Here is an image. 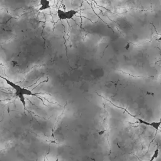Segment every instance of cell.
Wrapping results in <instances>:
<instances>
[{
    "label": "cell",
    "instance_id": "6da1fadb",
    "mask_svg": "<svg viewBox=\"0 0 161 161\" xmlns=\"http://www.w3.org/2000/svg\"><path fill=\"white\" fill-rule=\"evenodd\" d=\"M0 78L3 79L8 85L11 87L15 90V95H16V97L18 98L19 100L21 103V104H22L23 107H24V108H26V96H36V97H38L37 95L39 93H33V92L30 89L21 87V86L11 81L6 77L0 76Z\"/></svg>",
    "mask_w": 161,
    "mask_h": 161
},
{
    "label": "cell",
    "instance_id": "7a4b0ae2",
    "mask_svg": "<svg viewBox=\"0 0 161 161\" xmlns=\"http://www.w3.org/2000/svg\"><path fill=\"white\" fill-rule=\"evenodd\" d=\"M78 11L76 9H71L69 10H62L61 9H58L57 11V16L60 20H72L77 14Z\"/></svg>",
    "mask_w": 161,
    "mask_h": 161
},
{
    "label": "cell",
    "instance_id": "3957f363",
    "mask_svg": "<svg viewBox=\"0 0 161 161\" xmlns=\"http://www.w3.org/2000/svg\"><path fill=\"white\" fill-rule=\"evenodd\" d=\"M51 8V4L49 0H39V11L47 10Z\"/></svg>",
    "mask_w": 161,
    "mask_h": 161
},
{
    "label": "cell",
    "instance_id": "277c9868",
    "mask_svg": "<svg viewBox=\"0 0 161 161\" xmlns=\"http://www.w3.org/2000/svg\"><path fill=\"white\" fill-rule=\"evenodd\" d=\"M129 47H130V44H127V46L125 47V48H126V50H128V49H129Z\"/></svg>",
    "mask_w": 161,
    "mask_h": 161
}]
</instances>
